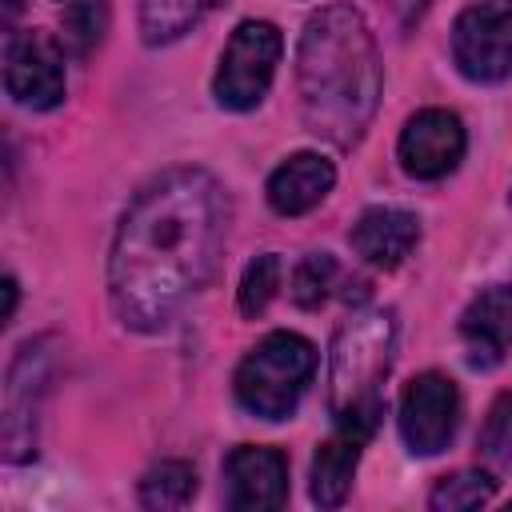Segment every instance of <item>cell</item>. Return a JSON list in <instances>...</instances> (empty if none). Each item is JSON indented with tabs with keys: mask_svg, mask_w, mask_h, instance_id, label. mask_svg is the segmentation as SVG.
Returning <instances> with one entry per match:
<instances>
[{
	"mask_svg": "<svg viewBox=\"0 0 512 512\" xmlns=\"http://www.w3.org/2000/svg\"><path fill=\"white\" fill-rule=\"evenodd\" d=\"M228 196L204 168H168L120 216L108 256V300L124 328L156 332L200 292L224 252Z\"/></svg>",
	"mask_w": 512,
	"mask_h": 512,
	"instance_id": "cell-1",
	"label": "cell"
},
{
	"mask_svg": "<svg viewBox=\"0 0 512 512\" xmlns=\"http://www.w3.org/2000/svg\"><path fill=\"white\" fill-rule=\"evenodd\" d=\"M384 72L368 20L352 4H328L308 16L296 44L300 120L312 136L352 148L380 104Z\"/></svg>",
	"mask_w": 512,
	"mask_h": 512,
	"instance_id": "cell-2",
	"label": "cell"
},
{
	"mask_svg": "<svg viewBox=\"0 0 512 512\" xmlns=\"http://www.w3.org/2000/svg\"><path fill=\"white\" fill-rule=\"evenodd\" d=\"M392 348H396L392 308H360L340 324L328 360V408L336 428L372 440L384 416L380 384L392 368Z\"/></svg>",
	"mask_w": 512,
	"mask_h": 512,
	"instance_id": "cell-3",
	"label": "cell"
},
{
	"mask_svg": "<svg viewBox=\"0 0 512 512\" xmlns=\"http://www.w3.org/2000/svg\"><path fill=\"white\" fill-rule=\"evenodd\" d=\"M316 376V348L296 332H268L232 376L236 404L260 420H288Z\"/></svg>",
	"mask_w": 512,
	"mask_h": 512,
	"instance_id": "cell-4",
	"label": "cell"
},
{
	"mask_svg": "<svg viewBox=\"0 0 512 512\" xmlns=\"http://www.w3.org/2000/svg\"><path fill=\"white\" fill-rule=\"evenodd\" d=\"M280 52H284V40H280L276 24H268V20L236 24V32L228 36V44L220 52V68L212 76L216 104L228 112H252L272 88Z\"/></svg>",
	"mask_w": 512,
	"mask_h": 512,
	"instance_id": "cell-5",
	"label": "cell"
},
{
	"mask_svg": "<svg viewBox=\"0 0 512 512\" xmlns=\"http://www.w3.org/2000/svg\"><path fill=\"white\" fill-rule=\"evenodd\" d=\"M452 60L472 84L512 76V0H476L452 24Z\"/></svg>",
	"mask_w": 512,
	"mask_h": 512,
	"instance_id": "cell-6",
	"label": "cell"
},
{
	"mask_svg": "<svg viewBox=\"0 0 512 512\" xmlns=\"http://www.w3.org/2000/svg\"><path fill=\"white\" fill-rule=\"evenodd\" d=\"M400 436L412 456H436L452 444L460 424V392L456 380L444 372H420L408 380L396 412Z\"/></svg>",
	"mask_w": 512,
	"mask_h": 512,
	"instance_id": "cell-7",
	"label": "cell"
},
{
	"mask_svg": "<svg viewBox=\"0 0 512 512\" xmlns=\"http://www.w3.org/2000/svg\"><path fill=\"white\" fill-rule=\"evenodd\" d=\"M4 88L20 108H56L64 100V44L48 32H12L4 40Z\"/></svg>",
	"mask_w": 512,
	"mask_h": 512,
	"instance_id": "cell-8",
	"label": "cell"
},
{
	"mask_svg": "<svg viewBox=\"0 0 512 512\" xmlns=\"http://www.w3.org/2000/svg\"><path fill=\"white\" fill-rule=\"evenodd\" d=\"M464 148H468L464 124L448 108H420L416 116H408V124L400 128V140H396L400 168L416 180L448 176L464 160Z\"/></svg>",
	"mask_w": 512,
	"mask_h": 512,
	"instance_id": "cell-9",
	"label": "cell"
},
{
	"mask_svg": "<svg viewBox=\"0 0 512 512\" xmlns=\"http://www.w3.org/2000/svg\"><path fill=\"white\" fill-rule=\"evenodd\" d=\"M44 380H48L44 340H28L16 352L4 384V456L12 464L36 456V400L44 392Z\"/></svg>",
	"mask_w": 512,
	"mask_h": 512,
	"instance_id": "cell-10",
	"label": "cell"
},
{
	"mask_svg": "<svg viewBox=\"0 0 512 512\" xmlns=\"http://www.w3.org/2000/svg\"><path fill=\"white\" fill-rule=\"evenodd\" d=\"M288 500V460L268 444H240L224 456V504L232 512H268Z\"/></svg>",
	"mask_w": 512,
	"mask_h": 512,
	"instance_id": "cell-11",
	"label": "cell"
},
{
	"mask_svg": "<svg viewBox=\"0 0 512 512\" xmlns=\"http://www.w3.org/2000/svg\"><path fill=\"white\" fill-rule=\"evenodd\" d=\"M348 240H352V248H356V256H360L364 264L392 272V268H400V264L412 256V248L420 244V220H416V212H408V208L376 204V208H364V212H360V220L352 224Z\"/></svg>",
	"mask_w": 512,
	"mask_h": 512,
	"instance_id": "cell-12",
	"label": "cell"
},
{
	"mask_svg": "<svg viewBox=\"0 0 512 512\" xmlns=\"http://www.w3.org/2000/svg\"><path fill=\"white\" fill-rule=\"evenodd\" d=\"M460 340L472 368H496L512 348V284H492L460 316Z\"/></svg>",
	"mask_w": 512,
	"mask_h": 512,
	"instance_id": "cell-13",
	"label": "cell"
},
{
	"mask_svg": "<svg viewBox=\"0 0 512 512\" xmlns=\"http://www.w3.org/2000/svg\"><path fill=\"white\" fill-rule=\"evenodd\" d=\"M332 184H336L332 160H324L320 152H292L268 176V204L280 216H304L332 192Z\"/></svg>",
	"mask_w": 512,
	"mask_h": 512,
	"instance_id": "cell-14",
	"label": "cell"
},
{
	"mask_svg": "<svg viewBox=\"0 0 512 512\" xmlns=\"http://www.w3.org/2000/svg\"><path fill=\"white\" fill-rule=\"evenodd\" d=\"M364 444H368V440H360L356 432L336 428V432L316 448V456H312V472H308V496H312V504H320V508H336V504H344Z\"/></svg>",
	"mask_w": 512,
	"mask_h": 512,
	"instance_id": "cell-15",
	"label": "cell"
},
{
	"mask_svg": "<svg viewBox=\"0 0 512 512\" xmlns=\"http://www.w3.org/2000/svg\"><path fill=\"white\" fill-rule=\"evenodd\" d=\"M212 8L216 0H140V36L148 48L172 44L192 32Z\"/></svg>",
	"mask_w": 512,
	"mask_h": 512,
	"instance_id": "cell-16",
	"label": "cell"
},
{
	"mask_svg": "<svg viewBox=\"0 0 512 512\" xmlns=\"http://www.w3.org/2000/svg\"><path fill=\"white\" fill-rule=\"evenodd\" d=\"M196 496V468L184 460H160L140 480V504L144 508H184Z\"/></svg>",
	"mask_w": 512,
	"mask_h": 512,
	"instance_id": "cell-17",
	"label": "cell"
},
{
	"mask_svg": "<svg viewBox=\"0 0 512 512\" xmlns=\"http://www.w3.org/2000/svg\"><path fill=\"white\" fill-rule=\"evenodd\" d=\"M60 44L68 56H88L108 28V0H68L60 20Z\"/></svg>",
	"mask_w": 512,
	"mask_h": 512,
	"instance_id": "cell-18",
	"label": "cell"
},
{
	"mask_svg": "<svg viewBox=\"0 0 512 512\" xmlns=\"http://www.w3.org/2000/svg\"><path fill=\"white\" fill-rule=\"evenodd\" d=\"M492 492H496V480H492L488 472H480V468H464V472L444 476V480L432 488L428 504H432L436 512H464V508H480V504H488Z\"/></svg>",
	"mask_w": 512,
	"mask_h": 512,
	"instance_id": "cell-19",
	"label": "cell"
},
{
	"mask_svg": "<svg viewBox=\"0 0 512 512\" xmlns=\"http://www.w3.org/2000/svg\"><path fill=\"white\" fill-rule=\"evenodd\" d=\"M336 280H340L336 256L332 252H308L292 272V300L312 312L336 292Z\"/></svg>",
	"mask_w": 512,
	"mask_h": 512,
	"instance_id": "cell-20",
	"label": "cell"
},
{
	"mask_svg": "<svg viewBox=\"0 0 512 512\" xmlns=\"http://www.w3.org/2000/svg\"><path fill=\"white\" fill-rule=\"evenodd\" d=\"M276 288H280V256H276V252H260V256L244 268V276H240V292H236L240 312H244V316H260V312L272 304Z\"/></svg>",
	"mask_w": 512,
	"mask_h": 512,
	"instance_id": "cell-21",
	"label": "cell"
},
{
	"mask_svg": "<svg viewBox=\"0 0 512 512\" xmlns=\"http://www.w3.org/2000/svg\"><path fill=\"white\" fill-rule=\"evenodd\" d=\"M480 456L492 468H512V392H500L480 428Z\"/></svg>",
	"mask_w": 512,
	"mask_h": 512,
	"instance_id": "cell-22",
	"label": "cell"
},
{
	"mask_svg": "<svg viewBox=\"0 0 512 512\" xmlns=\"http://www.w3.org/2000/svg\"><path fill=\"white\" fill-rule=\"evenodd\" d=\"M4 296H8V304H4V324H8L12 312H16V280H12V276L4 280Z\"/></svg>",
	"mask_w": 512,
	"mask_h": 512,
	"instance_id": "cell-23",
	"label": "cell"
}]
</instances>
